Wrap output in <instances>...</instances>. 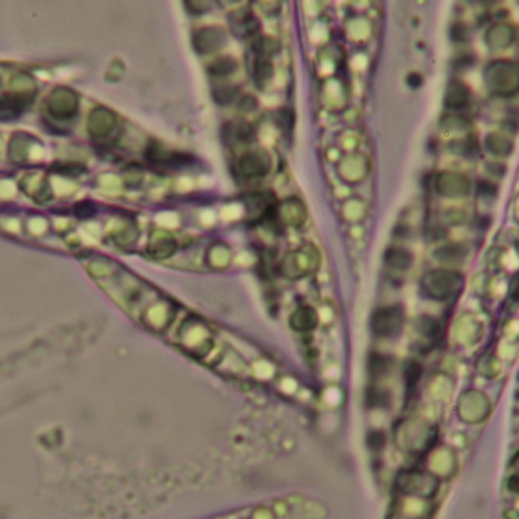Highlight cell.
Segmentation results:
<instances>
[{"instance_id": "6da1fadb", "label": "cell", "mask_w": 519, "mask_h": 519, "mask_svg": "<svg viewBox=\"0 0 519 519\" xmlns=\"http://www.w3.org/2000/svg\"><path fill=\"white\" fill-rule=\"evenodd\" d=\"M487 87L500 96H513L519 87L518 67L513 61L497 60L487 66L484 72Z\"/></svg>"}, {"instance_id": "7a4b0ae2", "label": "cell", "mask_w": 519, "mask_h": 519, "mask_svg": "<svg viewBox=\"0 0 519 519\" xmlns=\"http://www.w3.org/2000/svg\"><path fill=\"white\" fill-rule=\"evenodd\" d=\"M463 287L461 274L452 270H432L422 279V291L432 300H448Z\"/></svg>"}, {"instance_id": "3957f363", "label": "cell", "mask_w": 519, "mask_h": 519, "mask_svg": "<svg viewBox=\"0 0 519 519\" xmlns=\"http://www.w3.org/2000/svg\"><path fill=\"white\" fill-rule=\"evenodd\" d=\"M405 314L402 306L393 305L376 309L372 316V330L375 335L390 338L398 335L404 327Z\"/></svg>"}, {"instance_id": "277c9868", "label": "cell", "mask_w": 519, "mask_h": 519, "mask_svg": "<svg viewBox=\"0 0 519 519\" xmlns=\"http://www.w3.org/2000/svg\"><path fill=\"white\" fill-rule=\"evenodd\" d=\"M460 418L469 423H478L491 414V402L482 391L470 390L460 398L457 407Z\"/></svg>"}, {"instance_id": "5b68a950", "label": "cell", "mask_w": 519, "mask_h": 519, "mask_svg": "<svg viewBox=\"0 0 519 519\" xmlns=\"http://www.w3.org/2000/svg\"><path fill=\"white\" fill-rule=\"evenodd\" d=\"M271 157L264 149L248 151L242 154L238 160V169L242 177L261 178L269 174L271 169Z\"/></svg>"}, {"instance_id": "8992f818", "label": "cell", "mask_w": 519, "mask_h": 519, "mask_svg": "<svg viewBox=\"0 0 519 519\" xmlns=\"http://www.w3.org/2000/svg\"><path fill=\"white\" fill-rule=\"evenodd\" d=\"M436 191L450 198L466 196L470 191V180L457 172H442L436 178Z\"/></svg>"}, {"instance_id": "52a82bcc", "label": "cell", "mask_w": 519, "mask_h": 519, "mask_svg": "<svg viewBox=\"0 0 519 519\" xmlns=\"http://www.w3.org/2000/svg\"><path fill=\"white\" fill-rule=\"evenodd\" d=\"M314 251H305L297 250L294 253L287 256L283 261L282 269L285 271L287 276L289 278H302L305 274H308L314 269V262H317V259H314Z\"/></svg>"}, {"instance_id": "ba28073f", "label": "cell", "mask_w": 519, "mask_h": 519, "mask_svg": "<svg viewBox=\"0 0 519 519\" xmlns=\"http://www.w3.org/2000/svg\"><path fill=\"white\" fill-rule=\"evenodd\" d=\"M226 34L219 28H204L195 35V47L201 53H210L223 47Z\"/></svg>"}, {"instance_id": "9c48e42d", "label": "cell", "mask_w": 519, "mask_h": 519, "mask_svg": "<svg viewBox=\"0 0 519 519\" xmlns=\"http://www.w3.org/2000/svg\"><path fill=\"white\" fill-rule=\"evenodd\" d=\"M289 325L297 332H311L318 325V314L311 306H300L291 316Z\"/></svg>"}, {"instance_id": "30bf717a", "label": "cell", "mask_w": 519, "mask_h": 519, "mask_svg": "<svg viewBox=\"0 0 519 519\" xmlns=\"http://www.w3.org/2000/svg\"><path fill=\"white\" fill-rule=\"evenodd\" d=\"M259 28H261V25H259V20L253 14V11L241 10L233 14L232 29L235 31L236 35H241V37L255 35L259 31Z\"/></svg>"}, {"instance_id": "8fae6325", "label": "cell", "mask_w": 519, "mask_h": 519, "mask_svg": "<svg viewBox=\"0 0 519 519\" xmlns=\"http://www.w3.org/2000/svg\"><path fill=\"white\" fill-rule=\"evenodd\" d=\"M469 89L465 84L460 81H451L448 84L446 92H445V107L446 108H452V110H459L463 108L469 101Z\"/></svg>"}, {"instance_id": "7c38bea8", "label": "cell", "mask_w": 519, "mask_h": 519, "mask_svg": "<svg viewBox=\"0 0 519 519\" xmlns=\"http://www.w3.org/2000/svg\"><path fill=\"white\" fill-rule=\"evenodd\" d=\"M384 261L390 269L396 271H407L413 264V255L410 250L402 247H390L384 255Z\"/></svg>"}, {"instance_id": "4fadbf2b", "label": "cell", "mask_w": 519, "mask_h": 519, "mask_svg": "<svg viewBox=\"0 0 519 519\" xmlns=\"http://www.w3.org/2000/svg\"><path fill=\"white\" fill-rule=\"evenodd\" d=\"M515 31L509 25H495L487 33V43L493 49H504L513 42Z\"/></svg>"}, {"instance_id": "5bb4252c", "label": "cell", "mask_w": 519, "mask_h": 519, "mask_svg": "<svg viewBox=\"0 0 519 519\" xmlns=\"http://www.w3.org/2000/svg\"><path fill=\"white\" fill-rule=\"evenodd\" d=\"M273 76V65L270 58H261V57H255L253 62V78L255 83L257 84V87H264V85L271 80Z\"/></svg>"}, {"instance_id": "9a60e30c", "label": "cell", "mask_w": 519, "mask_h": 519, "mask_svg": "<svg viewBox=\"0 0 519 519\" xmlns=\"http://www.w3.org/2000/svg\"><path fill=\"white\" fill-rule=\"evenodd\" d=\"M486 146H487V149H489L491 153L497 154V155H509L510 153H512V149H513L512 142H510L504 136L495 135V133H492V135L487 136Z\"/></svg>"}, {"instance_id": "2e32d148", "label": "cell", "mask_w": 519, "mask_h": 519, "mask_svg": "<svg viewBox=\"0 0 519 519\" xmlns=\"http://www.w3.org/2000/svg\"><path fill=\"white\" fill-rule=\"evenodd\" d=\"M466 256V248L460 244H451L436 251V257L440 262H459Z\"/></svg>"}, {"instance_id": "e0dca14e", "label": "cell", "mask_w": 519, "mask_h": 519, "mask_svg": "<svg viewBox=\"0 0 519 519\" xmlns=\"http://www.w3.org/2000/svg\"><path fill=\"white\" fill-rule=\"evenodd\" d=\"M418 330L423 338H428V340H436V338L440 334V323L436 318H432L429 316H423V317L419 318Z\"/></svg>"}, {"instance_id": "ac0fdd59", "label": "cell", "mask_w": 519, "mask_h": 519, "mask_svg": "<svg viewBox=\"0 0 519 519\" xmlns=\"http://www.w3.org/2000/svg\"><path fill=\"white\" fill-rule=\"evenodd\" d=\"M236 67H238V62H236L235 58L232 57H221L216 58L210 66V72L215 76H227L233 74Z\"/></svg>"}, {"instance_id": "d6986e66", "label": "cell", "mask_w": 519, "mask_h": 519, "mask_svg": "<svg viewBox=\"0 0 519 519\" xmlns=\"http://www.w3.org/2000/svg\"><path fill=\"white\" fill-rule=\"evenodd\" d=\"M236 92H238V89H236L235 85H223V87H219L214 92V98L219 104H229V102H232L236 96Z\"/></svg>"}, {"instance_id": "ffe728a7", "label": "cell", "mask_w": 519, "mask_h": 519, "mask_svg": "<svg viewBox=\"0 0 519 519\" xmlns=\"http://www.w3.org/2000/svg\"><path fill=\"white\" fill-rule=\"evenodd\" d=\"M257 108V99L251 94H246L239 102V110L242 112H253V110Z\"/></svg>"}, {"instance_id": "44dd1931", "label": "cell", "mask_w": 519, "mask_h": 519, "mask_svg": "<svg viewBox=\"0 0 519 519\" xmlns=\"http://www.w3.org/2000/svg\"><path fill=\"white\" fill-rule=\"evenodd\" d=\"M407 83H408V85H410V87L418 89V87H420V85H422L423 78L419 74H410V75H408V78H407Z\"/></svg>"}, {"instance_id": "7402d4cb", "label": "cell", "mask_w": 519, "mask_h": 519, "mask_svg": "<svg viewBox=\"0 0 519 519\" xmlns=\"http://www.w3.org/2000/svg\"><path fill=\"white\" fill-rule=\"evenodd\" d=\"M250 519H274V516L269 509H257Z\"/></svg>"}]
</instances>
